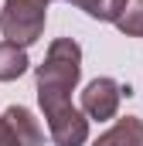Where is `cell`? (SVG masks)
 <instances>
[{"instance_id":"cell-2","label":"cell","mask_w":143,"mask_h":146,"mask_svg":"<svg viewBox=\"0 0 143 146\" xmlns=\"http://www.w3.org/2000/svg\"><path fill=\"white\" fill-rule=\"evenodd\" d=\"M44 17H48V0H7L0 10L3 37L17 48H27L41 37Z\"/></svg>"},{"instance_id":"cell-3","label":"cell","mask_w":143,"mask_h":146,"mask_svg":"<svg viewBox=\"0 0 143 146\" xmlns=\"http://www.w3.org/2000/svg\"><path fill=\"white\" fill-rule=\"evenodd\" d=\"M123 92L130 95V85L123 88V85L112 82V78H96V82H89L85 92H82V115L99 119V122H102V119H112L116 109H119Z\"/></svg>"},{"instance_id":"cell-9","label":"cell","mask_w":143,"mask_h":146,"mask_svg":"<svg viewBox=\"0 0 143 146\" xmlns=\"http://www.w3.org/2000/svg\"><path fill=\"white\" fill-rule=\"evenodd\" d=\"M72 3L78 10H85L89 17H96V21H116L126 0H72Z\"/></svg>"},{"instance_id":"cell-7","label":"cell","mask_w":143,"mask_h":146,"mask_svg":"<svg viewBox=\"0 0 143 146\" xmlns=\"http://www.w3.org/2000/svg\"><path fill=\"white\" fill-rule=\"evenodd\" d=\"M27 54H24V48H17V44H10V41H3L0 44V82H14V78H21V75L27 72Z\"/></svg>"},{"instance_id":"cell-5","label":"cell","mask_w":143,"mask_h":146,"mask_svg":"<svg viewBox=\"0 0 143 146\" xmlns=\"http://www.w3.org/2000/svg\"><path fill=\"white\" fill-rule=\"evenodd\" d=\"M3 122H7V129H10L17 146H41L44 143V129L37 126V119L24 106H10L3 112Z\"/></svg>"},{"instance_id":"cell-10","label":"cell","mask_w":143,"mask_h":146,"mask_svg":"<svg viewBox=\"0 0 143 146\" xmlns=\"http://www.w3.org/2000/svg\"><path fill=\"white\" fill-rule=\"evenodd\" d=\"M0 146H17L14 136H10V129H7V122H3V115H0Z\"/></svg>"},{"instance_id":"cell-8","label":"cell","mask_w":143,"mask_h":146,"mask_svg":"<svg viewBox=\"0 0 143 146\" xmlns=\"http://www.w3.org/2000/svg\"><path fill=\"white\" fill-rule=\"evenodd\" d=\"M112 24L130 37H143V0H126Z\"/></svg>"},{"instance_id":"cell-4","label":"cell","mask_w":143,"mask_h":146,"mask_svg":"<svg viewBox=\"0 0 143 146\" xmlns=\"http://www.w3.org/2000/svg\"><path fill=\"white\" fill-rule=\"evenodd\" d=\"M44 119H48V136H51L55 146H82L89 139V119L72 102L55 109V112H48Z\"/></svg>"},{"instance_id":"cell-1","label":"cell","mask_w":143,"mask_h":146,"mask_svg":"<svg viewBox=\"0 0 143 146\" xmlns=\"http://www.w3.org/2000/svg\"><path fill=\"white\" fill-rule=\"evenodd\" d=\"M82 75V48L72 37H58L48 48L44 65L37 68V102L44 115L72 102V88Z\"/></svg>"},{"instance_id":"cell-6","label":"cell","mask_w":143,"mask_h":146,"mask_svg":"<svg viewBox=\"0 0 143 146\" xmlns=\"http://www.w3.org/2000/svg\"><path fill=\"white\" fill-rule=\"evenodd\" d=\"M96 146H143V119H136V115L119 119L109 133L96 139Z\"/></svg>"}]
</instances>
